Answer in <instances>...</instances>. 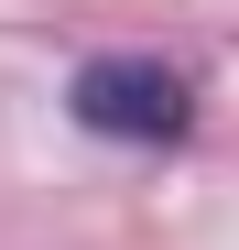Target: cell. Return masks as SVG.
<instances>
[{
	"label": "cell",
	"mask_w": 239,
	"mask_h": 250,
	"mask_svg": "<svg viewBox=\"0 0 239 250\" xmlns=\"http://www.w3.org/2000/svg\"><path fill=\"white\" fill-rule=\"evenodd\" d=\"M76 120L109 131V142H185L196 87L174 65H152V55H98L87 76H76Z\"/></svg>",
	"instance_id": "6da1fadb"
}]
</instances>
